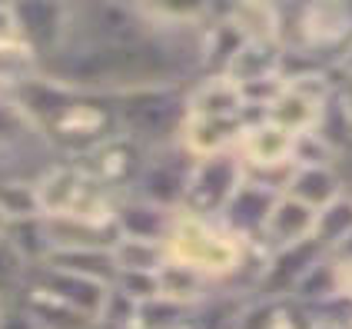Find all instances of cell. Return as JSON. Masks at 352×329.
Listing matches in <instances>:
<instances>
[{
    "mask_svg": "<svg viewBox=\"0 0 352 329\" xmlns=\"http://www.w3.org/2000/svg\"><path fill=\"white\" fill-rule=\"evenodd\" d=\"M10 10L17 20L20 40H27L40 60L50 57L67 37L70 0H10Z\"/></svg>",
    "mask_w": 352,
    "mask_h": 329,
    "instance_id": "ba28073f",
    "label": "cell"
},
{
    "mask_svg": "<svg viewBox=\"0 0 352 329\" xmlns=\"http://www.w3.org/2000/svg\"><path fill=\"white\" fill-rule=\"evenodd\" d=\"M157 27H206L226 14L230 0H137Z\"/></svg>",
    "mask_w": 352,
    "mask_h": 329,
    "instance_id": "4fadbf2b",
    "label": "cell"
},
{
    "mask_svg": "<svg viewBox=\"0 0 352 329\" xmlns=\"http://www.w3.org/2000/svg\"><path fill=\"white\" fill-rule=\"evenodd\" d=\"M279 193H283L279 187L263 183V180H256V176L246 173V180L239 183V190L233 193V200L226 203V210L219 213V223H223L226 230H233L239 240L259 246L263 226H266L270 210H273V203L279 200Z\"/></svg>",
    "mask_w": 352,
    "mask_h": 329,
    "instance_id": "9c48e42d",
    "label": "cell"
},
{
    "mask_svg": "<svg viewBox=\"0 0 352 329\" xmlns=\"http://www.w3.org/2000/svg\"><path fill=\"white\" fill-rule=\"evenodd\" d=\"M30 259L20 253V246L14 243V236L7 230H0V299L10 303L17 299L20 293L27 290L30 283Z\"/></svg>",
    "mask_w": 352,
    "mask_h": 329,
    "instance_id": "ffe728a7",
    "label": "cell"
},
{
    "mask_svg": "<svg viewBox=\"0 0 352 329\" xmlns=\"http://www.w3.org/2000/svg\"><path fill=\"white\" fill-rule=\"evenodd\" d=\"M273 3H283V0H273Z\"/></svg>",
    "mask_w": 352,
    "mask_h": 329,
    "instance_id": "83f0119b",
    "label": "cell"
},
{
    "mask_svg": "<svg viewBox=\"0 0 352 329\" xmlns=\"http://www.w3.org/2000/svg\"><path fill=\"white\" fill-rule=\"evenodd\" d=\"M309 329H352V323H346V319H313Z\"/></svg>",
    "mask_w": 352,
    "mask_h": 329,
    "instance_id": "d4e9b609",
    "label": "cell"
},
{
    "mask_svg": "<svg viewBox=\"0 0 352 329\" xmlns=\"http://www.w3.org/2000/svg\"><path fill=\"white\" fill-rule=\"evenodd\" d=\"M47 266H60L70 273H83L103 283L117 279V259H113V246H63V250H50Z\"/></svg>",
    "mask_w": 352,
    "mask_h": 329,
    "instance_id": "5bb4252c",
    "label": "cell"
},
{
    "mask_svg": "<svg viewBox=\"0 0 352 329\" xmlns=\"http://www.w3.org/2000/svg\"><path fill=\"white\" fill-rule=\"evenodd\" d=\"M27 286H37V290L57 296L60 303H67L77 312L90 316L97 326H100V316H103V306L110 299V290H113V283H103V279L83 276V273L60 270V266H47V263H37L30 270V283Z\"/></svg>",
    "mask_w": 352,
    "mask_h": 329,
    "instance_id": "52a82bcc",
    "label": "cell"
},
{
    "mask_svg": "<svg viewBox=\"0 0 352 329\" xmlns=\"http://www.w3.org/2000/svg\"><path fill=\"white\" fill-rule=\"evenodd\" d=\"M336 74L339 77H352V43L346 47V54L339 57V63H336Z\"/></svg>",
    "mask_w": 352,
    "mask_h": 329,
    "instance_id": "603a6c76",
    "label": "cell"
},
{
    "mask_svg": "<svg viewBox=\"0 0 352 329\" xmlns=\"http://www.w3.org/2000/svg\"><path fill=\"white\" fill-rule=\"evenodd\" d=\"M176 213H179V210H170V206H160V203H153V200H143V196L126 193L117 206L113 226H117V236L160 240V243H166V236H170V230H173Z\"/></svg>",
    "mask_w": 352,
    "mask_h": 329,
    "instance_id": "8fae6325",
    "label": "cell"
},
{
    "mask_svg": "<svg viewBox=\"0 0 352 329\" xmlns=\"http://www.w3.org/2000/svg\"><path fill=\"white\" fill-rule=\"evenodd\" d=\"M316 226V210L306 206L302 200H296L289 193H279V200L270 210V220L263 226V236H259V250L273 253L279 246H293V243H302L313 236Z\"/></svg>",
    "mask_w": 352,
    "mask_h": 329,
    "instance_id": "30bf717a",
    "label": "cell"
},
{
    "mask_svg": "<svg viewBox=\"0 0 352 329\" xmlns=\"http://www.w3.org/2000/svg\"><path fill=\"white\" fill-rule=\"evenodd\" d=\"M190 83H173V87H143V90H126L113 97L117 107L120 134L137 140L143 150H160L173 147L183 136L186 116H190Z\"/></svg>",
    "mask_w": 352,
    "mask_h": 329,
    "instance_id": "7a4b0ae2",
    "label": "cell"
},
{
    "mask_svg": "<svg viewBox=\"0 0 352 329\" xmlns=\"http://www.w3.org/2000/svg\"><path fill=\"white\" fill-rule=\"evenodd\" d=\"M97 329H100V326H97Z\"/></svg>",
    "mask_w": 352,
    "mask_h": 329,
    "instance_id": "f1b7e54d",
    "label": "cell"
},
{
    "mask_svg": "<svg viewBox=\"0 0 352 329\" xmlns=\"http://www.w3.org/2000/svg\"><path fill=\"white\" fill-rule=\"evenodd\" d=\"M196 156L183 147H160V150H146V160L140 167L137 183H133V196L143 200H153L160 206H170L179 210L183 206V196H186V183H190V170H193Z\"/></svg>",
    "mask_w": 352,
    "mask_h": 329,
    "instance_id": "5b68a950",
    "label": "cell"
},
{
    "mask_svg": "<svg viewBox=\"0 0 352 329\" xmlns=\"http://www.w3.org/2000/svg\"><path fill=\"white\" fill-rule=\"evenodd\" d=\"M3 306H7V303H3V299H0V310H3Z\"/></svg>",
    "mask_w": 352,
    "mask_h": 329,
    "instance_id": "4316f807",
    "label": "cell"
},
{
    "mask_svg": "<svg viewBox=\"0 0 352 329\" xmlns=\"http://www.w3.org/2000/svg\"><path fill=\"white\" fill-rule=\"evenodd\" d=\"M339 94H342V103L352 116V77H339Z\"/></svg>",
    "mask_w": 352,
    "mask_h": 329,
    "instance_id": "cb8c5ba5",
    "label": "cell"
},
{
    "mask_svg": "<svg viewBox=\"0 0 352 329\" xmlns=\"http://www.w3.org/2000/svg\"><path fill=\"white\" fill-rule=\"evenodd\" d=\"M210 286H213L210 276H203V273L193 270V266L173 263V259L160 270V296L173 299L179 306H190V310H196L199 303H206Z\"/></svg>",
    "mask_w": 352,
    "mask_h": 329,
    "instance_id": "2e32d148",
    "label": "cell"
},
{
    "mask_svg": "<svg viewBox=\"0 0 352 329\" xmlns=\"http://www.w3.org/2000/svg\"><path fill=\"white\" fill-rule=\"evenodd\" d=\"M322 256H326V250L313 236L302 240V243H293V246H279V250L266 253L253 293L259 299H289L296 286L302 283V276L313 270Z\"/></svg>",
    "mask_w": 352,
    "mask_h": 329,
    "instance_id": "8992f818",
    "label": "cell"
},
{
    "mask_svg": "<svg viewBox=\"0 0 352 329\" xmlns=\"http://www.w3.org/2000/svg\"><path fill=\"white\" fill-rule=\"evenodd\" d=\"M0 329H43V326H40V319L20 299H10L0 310Z\"/></svg>",
    "mask_w": 352,
    "mask_h": 329,
    "instance_id": "7402d4cb",
    "label": "cell"
},
{
    "mask_svg": "<svg viewBox=\"0 0 352 329\" xmlns=\"http://www.w3.org/2000/svg\"><path fill=\"white\" fill-rule=\"evenodd\" d=\"M113 286L120 293H126L130 299L137 303H150L160 296V273H146V270H117Z\"/></svg>",
    "mask_w": 352,
    "mask_h": 329,
    "instance_id": "44dd1931",
    "label": "cell"
},
{
    "mask_svg": "<svg viewBox=\"0 0 352 329\" xmlns=\"http://www.w3.org/2000/svg\"><path fill=\"white\" fill-rule=\"evenodd\" d=\"M250 250H253V243L239 240L219 220L186 213V210L176 213L173 230L166 236L170 259L183 263V266H193L203 276H210L213 283L239 276L243 266H246V259H250Z\"/></svg>",
    "mask_w": 352,
    "mask_h": 329,
    "instance_id": "6da1fadb",
    "label": "cell"
},
{
    "mask_svg": "<svg viewBox=\"0 0 352 329\" xmlns=\"http://www.w3.org/2000/svg\"><path fill=\"white\" fill-rule=\"evenodd\" d=\"M113 259H117V270L160 273L166 263H170V253H166V243H160V240L117 236V243H113Z\"/></svg>",
    "mask_w": 352,
    "mask_h": 329,
    "instance_id": "d6986e66",
    "label": "cell"
},
{
    "mask_svg": "<svg viewBox=\"0 0 352 329\" xmlns=\"http://www.w3.org/2000/svg\"><path fill=\"white\" fill-rule=\"evenodd\" d=\"M40 130L54 143V150L67 160L83 156L120 134L117 107L107 94H87V90H67V97L54 114L40 123Z\"/></svg>",
    "mask_w": 352,
    "mask_h": 329,
    "instance_id": "3957f363",
    "label": "cell"
},
{
    "mask_svg": "<svg viewBox=\"0 0 352 329\" xmlns=\"http://www.w3.org/2000/svg\"><path fill=\"white\" fill-rule=\"evenodd\" d=\"M243 180H246V167H243V156L236 153V147L210 156H196L179 210L219 220V213L226 210V203L233 200Z\"/></svg>",
    "mask_w": 352,
    "mask_h": 329,
    "instance_id": "277c9868",
    "label": "cell"
},
{
    "mask_svg": "<svg viewBox=\"0 0 352 329\" xmlns=\"http://www.w3.org/2000/svg\"><path fill=\"white\" fill-rule=\"evenodd\" d=\"M17 299L30 312H34V316H37L43 329H97V323H94L90 316L77 312L74 306L60 303L57 296H50V293L37 290V286H27V290L20 293Z\"/></svg>",
    "mask_w": 352,
    "mask_h": 329,
    "instance_id": "9a60e30c",
    "label": "cell"
},
{
    "mask_svg": "<svg viewBox=\"0 0 352 329\" xmlns=\"http://www.w3.org/2000/svg\"><path fill=\"white\" fill-rule=\"evenodd\" d=\"M40 74V54L20 37L0 40V94H14Z\"/></svg>",
    "mask_w": 352,
    "mask_h": 329,
    "instance_id": "e0dca14e",
    "label": "cell"
},
{
    "mask_svg": "<svg viewBox=\"0 0 352 329\" xmlns=\"http://www.w3.org/2000/svg\"><path fill=\"white\" fill-rule=\"evenodd\" d=\"M3 226H7V220H3V216H0V230H3Z\"/></svg>",
    "mask_w": 352,
    "mask_h": 329,
    "instance_id": "484cf974",
    "label": "cell"
},
{
    "mask_svg": "<svg viewBox=\"0 0 352 329\" xmlns=\"http://www.w3.org/2000/svg\"><path fill=\"white\" fill-rule=\"evenodd\" d=\"M346 180L339 173L336 163H293V173L286 180L283 193L302 200L306 206L322 210L326 203H333L339 193H346Z\"/></svg>",
    "mask_w": 352,
    "mask_h": 329,
    "instance_id": "7c38bea8",
    "label": "cell"
},
{
    "mask_svg": "<svg viewBox=\"0 0 352 329\" xmlns=\"http://www.w3.org/2000/svg\"><path fill=\"white\" fill-rule=\"evenodd\" d=\"M349 236H352V190H346V193L336 196L333 203H326L322 210H316L313 240L326 253H333Z\"/></svg>",
    "mask_w": 352,
    "mask_h": 329,
    "instance_id": "ac0fdd59",
    "label": "cell"
}]
</instances>
